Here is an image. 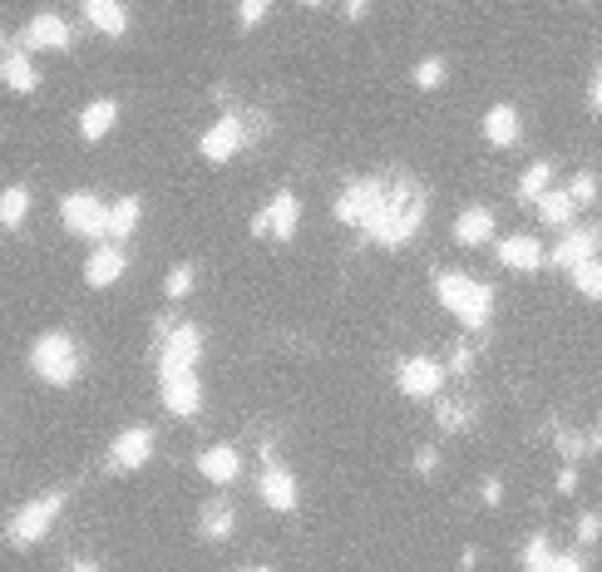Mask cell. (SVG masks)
Returning <instances> with one entry per match:
<instances>
[{
	"label": "cell",
	"instance_id": "cell-41",
	"mask_svg": "<svg viewBox=\"0 0 602 572\" xmlns=\"http://www.w3.org/2000/svg\"><path fill=\"white\" fill-rule=\"evenodd\" d=\"M65 572H104V562H99V558H75Z\"/></svg>",
	"mask_w": 602,
	"mask_h": 572
},
{
	"label": "cell",
	"instance_id": "cell-11",
	"mask_svg": "<svg viewBox=\"0 0 602 572\" xmlns=\"http://www.w3.org/2000/svg\"><path fill=\"white\" fill-rule=\"evenodd\" d=\"M450 381V365L435 361V356H400L396 361V390L415 405H435L444 395Z\"/></svg>",
	"mask_w": 602,
	"mask_h": 572
},
{
	"label": "cell",
	"instance_id": "cell-19",
	"mask_svg": "<svg viewBox=\"0 0 602 572\" xmlns=\"http://www.w3.org/2000/svg\"><path fill=\"white\" fill-rule=\"evenodd\" d=\"M118 119H124V104H118L114 95H95L75 114V134L85 138V144H104V138L118 128Z\"/></svg>",
	"mask_w": 602,
	"mask_h": 572
},
{
	"label": "cell",
	"instance_id": "cell-47",
	"mask_svg": "<svg viewBox=\"0 0 602 572\" xmlns=\"http://www.w3.org/2000/svg\"><path fill=\"white\" fill-rule=\"evenodd\" d=\"M598 237H602V227H598Z\"/></svg>",
	"mask_w": 602,
	"mask_h": 572
},
{
	"label": "cell",
	"instance_id": "cell-32",
	"mask_svg": "<svg viewBox=\"0 0 602 572\" xmlns=\"http://www.w3.org/2000/svg\"><path fill=\"white\" fill-rule=\"evenodd\" d=\"M524 572H588V558H582V548H568V552L549 548L538 562H528Z\"/></svg>",
	"mask_w": 602,
	"mask_h": 572
},
{
	"label": "cell",
	"instance_id": "cell-29",
	"mask_svg": "<svg viewBox=\"0 0 602 572\" xmlns=\"http://www.w3.org/2000/svg\"><path fill=\"white\" fill-rule=\"evenodd\" d=\"M549 188H553V163L549 159H534L524 173H518V183H514V192H518V202H524V208H534V202L543 198Z\"/></svg>",
	"mask_w": 602,
	"mask_h": 572
},
{
	"label": "cell",
	"instance_id": "cell-20",
	"mask_svg": "<svg viewBox=\"0 0 602 572\" xmlns=\"http://www.w3.org/2000/svg\"><path fill=\"white\" fill-rule=\"evenodd\" d=\"M598 252H602L598 227H563L559 243L549 247V262L559 266V272H573L578 262H588V257H598Z\"/></svg>",
	"mask_w": 602,
	"mask_h": 572
},
{
	"label": "cell",
	"instance_id": "cell-36",
	"mask_svg": "<svg viewBox=\"0 0 602 572\" xmlns=\"http://www.w3.org/2000/svg\"><path fill=\"white\" fill-rule=\"evenodd\" d=\"M582 104H588L592 119H602V64L588 75V89H582Z\"/></svg>",
	"mask_w": 602,
	"mask_h": 572
},
{
	"label": "cell",
	"instance_id": "cell-24",
	"mask_svg": "<svg viewBox=\"0 0 602 572\" xmlns=\"http://www.w3.org/2000/svg\"><path fill=\"white\" fill-rule=\"evenodd\" d=\"M143 223V198L139 192H124V198H109V223H104V243H129Z\"/></svg>",
	"mask_w": 602,
	"mask_h": 572
},
{
	"label": "cell",
	"instance_id": "cell-42",
	"mask_svg": "<svg viewBox=\"0 0 602 572\" xmlns=\"http://www.w3.org/2000/svg\"><path fill=\"white\" fill-rule=\"evenodd\" d=\"M485 503H504V484L499 478H485Z\"/></svg>",
	"mask_w": 602,
	"mask_h": 572
},
{
	"label": "cell",
	"instance_id": "cell-27",
	"mask_svg": "<svg viewBox=\"0 0 602 572\" xmlns=\"http://www.w3.org/2000/svg\"><path fill=\"white\" fill-rule=\"evenodd\" d=\"M30 208H35V192L25 188V183H5V188H0V227H5V233H21V227L30 223Z\"/></svg>",
	"mask_w": 602,
	"mask_h": 572
},
{
	"label": "cell",
	"instance_id": "cell-18",
	"mask_svg": "<svg viewBox=\"0 0 602 572\" xmlns=\"http://www.w3.org/2000/svg\"><path fill=\"white\" fill-rule=\"evenodd\" d=\"M450 237L460 247H469V252H479V247L499 243V217L489 202H469V208H460V217H454Z\"/></svg>",
	"mask_w": 602,
	"mask_h": 572
},
{
	"label": "cell",
	"instance_id": "cell-46",
	"mask_svg": "<svg viewBox=\"0 0 602 572\" xmlns=\"http://www.w3.org/2000/svg\"><path fill=\"white\" fill-rule=\"evenodd\" d=\"M0 54H5V35H0Z\"/></svg>",
	"mask_w": 602,
	"mask_h": 572
},
{
	"label": "cell",
	"instance_id": "cell-38",
	"mask_svg": "<svg viewBox=\"0 0 602 572\" xmlns=\"http://www.w3.org/2000/svg\"><path fill=\"white\" fill-rule=\"evenodd\" d=\"M598 538H602V519L598 513H582L578 519V548H592Z\"/></svg>",
	"mask_w": 602,
	"mask_h": 572
},
{
	"label": "cell",
	"instance_id": "cell-45",
	"mask_svg": "<svg viewBox=\"0 0 602 572\" xmlns=\"http://www.w3.org/2000/svg\"><path fill=\"white\" fill-rule=\"evenodd\" d=\"M301 5H306V11H322V5H331V0H301Z\"/></svg>",
	"mask_w": 602,
	"mask_h": 572
},
{
	"label": "cell",
	"instance_id": "cell-13",
	"mask_svg": "<svg viewBox=\"0 0 602 572\" xmlns=\"http://www.w3.org/2000/svg\"><path fill=\"white\" fill-rule=\"evenodd\" d=\"M60 223H65V233L85 237V243H104L109 198L95 188H70L65 198H60Z\"/></svg>",
	"mask_w": 602,
	"mask_h": 572
},
{
	"label": "cell",
	"instance_id": "cell-30",
	"mask_svg": "<svg viewBox=\"0 0 602 572\" xmlns=\"http://www.w3.org/2000/svg\"><path fill=\"white\" fill-rule=\"evenodd\" d=\"M410 85H415L419 95H440V89L450 85V60H444V54H425V60H415Z\"/></svg>",
	"mask_w": 602,
	"mask_h": 572
},
{
	"label": "cell",
	"instance_id": "cell-4",
	"mask_svg": "<svg viewBox=\"0 0 602 572\" xmlns=\"http://www.w3.org/2000/svg\"><path fill=\"white\" fill-rule=\"evenodd\" d=\"M65 503H70L65 488H45V494L15 503L11 519H5V538H11V548H35V543L50 538L54 523L65 519Z\"/></svg>",
	"mask_w": 602,
	"mask_h": 572
},
{
	"label": "cell",
	"instance_id": "cell-10",
	"mask_svg": "<svg viewBox=\"0 0 602 572\" xmlns=\"http://www.w3.org/2000/svg\"><path fill=\"white\" fill-rule=\"evenodd\" d=\"M301 233V198L291 188H277L267 202H262V212L252 217V237L258 243H272V247H291Z\"/></svg>",
	"mask_w": 602,
	"mask_h": 572
},
{
	"label": "cell",
	"instance_id": "cell-39",
	"mask_svg": "<svg viewBox=\"0 0 602 572\" xmlns=\"http://www.w3.org/2000/svg\"><path fill=\"white\" fill-rule=\"evenodd\" d=\"M450 371L454 375H469L474 371V346H454L450 350Z\"/></svg>",
	"mask_w": 602,
	"mask_h": 572
},
{
	"label": "cell",
	"instance_id": "cell-21",
	"mask_svg": "<svg viewBox=\"0 0 602 572\" xmlns=\"http://www.w3.org/2000/svg\"><path fill=\"white\" fill-rule=\"evenodd\" d=\"M479 134H485L489 149H514L518 138H524V114H518V104H489L485 119H479Z\"/></svg>",
	"mask_w": 602,
	"mask_h": 572
},
{
	"label": "cell",
	"instance_id": "cell-12",
	"mask_svg": "<svg viewBox=\"0 0 602 572\" xmlns=\"http://www.w3.org/2000/svg\"><path fill=\"white\" fill-rule=\"evenodd\" d=\"M153 449H159V430L153 424H124L104 449V469L109 474H143Z\"/></svg>",
	"mask_w": 602,
	"mask_h": 572
},
{
	"label": "cell",
	"instance_id": "cell-16",
	"mask_svg": "<svg viewBox=\"0 0 602 572\" xmlns=\"http://www.w3.org/2000/svg\"><path fill=\"white\" fill-rule=\"evenodd\" d=\"M124 272H129V252H124V243H95L85 257V286L89 291H109V286L124 282Z\"/></svg>",
	"mask_w": 602,
	"mask_h": 572
},
{
	"label": "cell",
	"instance_id": "cell-28",
	"mask_svg": "<svg viewBox=\"0 0 602 572\" xmlns=\"http://www.w3.org/2000/svg\"><path fill=\"white\" fill-rule=\"evenodd\" d=\"M435 420L444 435H469L479 424V400H435Z\"/></svg>",
	"mask_w": 602,
	"mask_h": 572
},
{
	"label": "cell",
	"instance_id": "cell-22",
	"mask_svg": "<svg viewBox=\"0 0 602 572\" xmlns=\"http://www.w3.org/2000/svg\"><path fill=\"white\" fill-rule=\"evenodd\" d=\"M79 11H85L89 30L104 35V40H124V35H129V25H134V15H129V5H124V0H79Z\"/></svg>",
	"mask_w": 602,
	"mask_h": 572
},
{
	"label": "cell",
	"instance_id": "cell-2",
	"mask_svg": "<svg viewBox=\"0 0 602 572\" xmlns=\"http://www.w3.org/2000/svg\"><path fill=\"white\" fill-rule=\"evenodd\" d=\"M25 365H30V375L40 385H50V390H70V385L85 375V346L75 340V331L50 326V331H40V336L30 340Z\"/></svg>",
	"mask_w": 602,
	"mask_h": 572
},
{
	"label": "cell",
	"instance_id": "cell-44",
	"mask_svg": "<svg viewBox=\"0 0 602 572\" xmlns=\"http://www.w3.org/2000/svg\"><path fill=\"white\" fill-rule=\"evenodd\" d=\"M242 572H277V568H267V562H248Z\"/></svg>",
	"mask_w": 602,
	"mask_h": 572
},
{
	"label": "cell",
	"instance_id": "cell-8",
	"mask_svg": "<svg viewBox=\"0 0 602 572\" xmlns=\"http://www.w3.org/2000/svg\"><path fill=\"white\" fill-rule=\"evenodd\" d=\"M258 498H262V509L281 513V519L301 509V478H297V469H291L272 445L262 449V459H258Z\"/></svg>",
	"mask_w": 602,
	"mask_h": 572
},
{
	"label": "cell",
	"instance_id": "cell-6",
	"mask_svg": "<svg viewBox=\"0 0 602 572\" xmlns=\"http://www.w3.org/2000/svg\"><path fill=\"white\" fill-rule=\"evenodd\" d=\"M203 326L198 321H178V316H159L153 326V365H198L203 371Z\"/></svg>",
	"mask_w": 602,
	"mask_h": 572
},
{
	"label": "cell",
	"instance_id": "cell-23",
	"mask_svg": "<svg viewBox=\"0 0 602 572\" xmlns=\"http://www.w3.org/2000/svg\"><path fill=\"white\" fill-rule=\"evenodd\" d=\"M0 85L11 89V95H35L40 89V64L25 45H11V50L0 54Z\"/></svg>",
	"mask_w": 602,
	"mask_h": 572
},
{
	"label": "cell",
	"instance_id": "cell-3",
	"mask_svg": "<svg viewBox=\"0 0 602 572\" xmlns=\"http://www.w3.org/2000/svg\"><path fill=\"white\" fill-rule=\"evenodd\" d=\"M435 301H440L464 331H485L499 311L494 286L479 282V276H469V272H450V266L435 272Z\"/></svg>",
	"mask_w": 602,
	"mask_h": 572
},
{
	"label": "cell",
	"instance_id": "cell-15",
	"mask_svg": "<svg viewBox=\"0 0 602 572\" xmlns=\"http://www.w3.org/2000/svg\"><path fill=\"white\" fill-rule=\"evenodd\" d=\"M193 469H198V478H203V484H213V488H223V494H227V488L242 478V449L227 445V439H217V445L198 449Z\"/></svg>",
	"mask_w": 602,
	"mask_h": 572
},
{
	"label": "cell",
	"instance_id": "cell-25",
	"mask_svg": "<svg viewBox=\"0 0 602 572\" xmlns=\"http://www.w3.org/2000/svg\"><path fill=\"white\" fill-rule=\"evenodd\" d=\"M198 533L208 543H227L237 533V509H233V498H223V488L198 509Z\"/></svg>",
	"mask_w": 602,
	"mask_h": 572
},
{
	"label": "cell",
	"instance_id": "cell-14",
	"mask_svg": "<svg viewBox=\"0 0 602 572\" xmlns=\"http://www.w3.org/2000/svg\"><path fill=\"white\" fill-rule=\"evenodd\" d=\"M21 45L30 54H65V50H75V25L60 11H35L21 30Z\"/></svg>",
	"mask_w": 602,
	"mask_h": 572
},
{
	"label": "cell",
	"instance_id": "cell-31",
	"mask_svg": "<svg viewBox=\"0 0 602 572\" xmlns=\"http://www.w3.org/2000/svg\"><path fill=\"white\" fill-rule=\"evenodd\" d=\"M568 286L578 291L582 301H602V257H588L568 272Z\"/></svg>",
	"mask_w": 602,
	"mask_h": 572
},
{
	"label": "cell",
	"instance_id": "cell-40",
	"mask_svg": "<svg viewBox=\"0 0 602 572\" xmlns=\"http://www.w3.org/2000/svg\"><path fill=\"white\" fill-rule=\"evenodd\" d=\"M573 488H578V469H573V464H563V469H559V494L568 498Z\"/></svg>",
	"mask_w": 602,
	"mask_h": 572
},
{
	"label": "cell",
	"instance_id": "cell-35",
	"mask_svg": "<svg viewBox=\"0 0 602 572\" xmlns=\"http://www.w3.org/2000/svg\"><path fill=\"white\" fill-rule=\"evenodd\" d=\"M267 15H272V0H237V25L242 30H258Z\"/></svg>",
	"mask_w": 602,
	"mask_h": 572
},
{
	"label": "cell",
	"instance_id": "cell-43",
	"mask_svg": "<svg viewBox=\"0 0 602 572\" xmlns=\"http://www.w3.org/2000/svg\"><path fill=\"white\" fill-rule=\"evenodd\" d=\"M346 15H351V21H361V15H366V0H346Z\"/></svg>",
	"mask_w": 602,
	"mask_h": 572
},
{
	"label": "cell",
	"instance_id": "cell-17",
	"mask_svg": "<svg viewBox=\"0 0 602 572\" xmlns=\"http://www.w3.org/2000/svg\"><path fill=\"white\" fill-rule=\"evenodd\" d=\"M494 257L504 272H518V276H534L538 266H549V247L538 243L534 233H509L494 243Z\"/></svg>",
	"mask_w": 602,
	"mask_h": 572
},
{
	"label": "cell",
	"instance_id": "cell-9",
	"mask_svg": "<svg viewBox=\"0 0 602 572\" xmlns=\"http://www.w3.org/2000/svg\"><path fill=\"white\" fill-rule=\"evenodd\" d=\"M380 202H386V178L380 173H366V178H351L331 202V217L341 227H355V233H366L376 223Z\"/></svg>",
	"mask_w": 602,
	"mask_h": 572
},
{
	"label": "cell",
	"instance_id": "cell-26",
	"mask_svg": "<svg viewBox=\"0 0 602 572\" xmlns=\"http://www.w3.org/2000/svg\"><path fill=\"white\" fill-rule=\"evenodd\" d=\"M534 212H538V223L553 227V233H563V227L578 223V202L568 198V188H549L543 198L534 202Z\"/></svg>",
	"mask_w": 602,
	"mask_h": 572
},
{
	"label": "cell",
	"instance_id": "cell-5",
	"mask_svg": "<svg viewBox=\"0 0 602 572\" xmlns=\"http://www.w3.org/2000/svg\"><path fill=\"white\" fill-rule=\"evenodd\" d=\"M159 375V400L173 420H198L208 410V385L198 365H153Z\"/></svg>",
	"mask_w": 602,
	"mask_h": 572
},
{
	"label": "cell",
	"instance_id": "cell-37",
	"mask_svg": "<svg viewBox=\"0 0 602 572\" xmlns=\"http://www.w3.org/2000/svg\"><path fill=\"white\" fill-rule=\"evenodd\" d=\"M415 474L419 478H435V474H440V449H435V445L415 449Z\"/></svg>",
	"mask_w": 602,
	"mask_h": 572
},
{
	"label": "cell",
	"instance_id": "cell-33",
	"mask_svg": "<svg viewBox=\"0 0 602 572\" xmlns=\"http://www.w3.org/2000/svg\"><path fill=\"white\" fill-rule=\"evenodd\" d=\"M193 286H198V266L193 262H178V266H168V276H163V297H168V301H184Z\"/></svg>",
	"mask_w": 602,
	"mask_h": 572
},
{
	"label": "cell",
	"instance_id": "cell-7",
	"mask_svg": "<svg viewBox=\"0 0 602 572\" xmlns=\"http://www.w3.org/2000/svg\"><path fill=\"white\" fill-rule=\"evenodd\" d=\"M248 144H252V114H242V109H223V114L198 134V159L213 163V169H223V163H233Z\"/></svg>",
	"mask_w": 602,
	"mask_h": 572
},
{
	"label": "cell",
	"instance_id": "cell-34",
	"mask_svg": "<svg viewBox=\"0 0 602 572\" xmlns=\"http://www.w3.org/2000/svg\"><path fill=\"white\" fill-rule=\"evenodd\" d=\"M568 198L578 202V212H582V208H592V202L602 198V178H598L592 169H578V173L568 178Z\"/></svg>",
	"mask_w": 602,
	"mask_h": 572
},
{
	"label": "cell",
	"instance_id": "cell-1",
	"mask_svg": "<svg viewBox=\"0 0 602 572\" xmlns=\"http://www.w3.org/2000/svg\"><path fill=\"white\" fill-rule=\"evenodd\" d=\"M425 217H430V192L419 188L405 169H396V173H386V202H380L376 223L361 237L371 247H380V252H400V247H410L419 237Z\"/></svg>",
	"mask_w": 602,
	"mask_h": 572
}]
</instances>
